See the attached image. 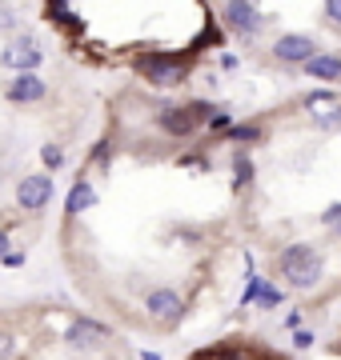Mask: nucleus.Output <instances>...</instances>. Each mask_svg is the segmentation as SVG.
<instances>
[{
    "label": "nucleus",
    "instance_id": "21",
    "mask_svg": "<svg viewBox=\"0 0 341 360\" xmlns=\"http://www.w3.org/2000/svg\"><path fill=\"white\" fill-rule=\"evenodd\" d=\"M321 220L329 224V232H333V236H341V205H329L326 212H321Z\"/></svg>",
    "mask_w": 341,
    "mask_h": 360
},
{
    "label": "nucleus",
    "instance_id": "29",
    "mask_svg": "<svg viewBox=\"0 0 341 360\" xmlns=\"http://www.w3.org/2000/svg\"><path fill=\"white\" fill-rule=\"evenodd\" d=\"M221 68H225V72H233V68H237V56H233V52H225V56H221Z\"/></svg>",
    "mask_w": 341,
    "mask_h": 360
},
{
    "label": "nucleus",
    "instance_id": "20",
    "mask_svg": "<svg viewBox=\"0 0 341 360\" xmlns=\"http://www.w3.org/2000/svg\"><path fill=\"white\" fill-rule=\"evenodd\" d=\"M209 132H217V136H229V129H233V116L229 112H213V120L205 124Z\"/></svg>",
    "mask_w": 341,
    "mask_h": 360
},
{
    "label": "nucleus",
    "instance_id": "18",
    "mask_svg": "<svg viewBox=\"0 0 341 360\" xmlns=\"http://www.w3.org/2000/svg\"><path fill=\"white\" fill-rule=\"evenodd\" d=\"M40 160H44V168H61L65 165V153H61V144H44V148H40Z\"/></svg>",
    "mask_w": 341,
    "mask_h": 360
},
{
    "label": "nucleus",
    "instance_id": "2",
    "mask_svg": "<svg viewBox=\"0 0 341 360\" xmlns=\"http://www.w3.org/2000/svg\"><path fill=\"white\" fill-rule=\"evenodd\" d=\"M277 269H281V276H285L293 288H314L317 281H321V252L309 245H289L285 252H281V260H277Z\"/></svg>",
    "mask_w": 341,
    "mask_h": 360
},
{
    "label": "nucleus",
    "instance_id": "5",
    "mask_svg": "<svg viewBox=\"0 0 341 360\" xmlns=\"http://www.w3.org/2000/svg\"><path fill=\"white\" fill-rule=\"evenodd\" d=\"M49 200H53V176L49 172L20 176V184H16V205L25 208V212H40Z\"/></svg>",
    "mask_w": 341,
    "mask_h": 360
},
{
    "label": "nucleus",
    "instance_id": "10",
    "mask_svg": "<svg viewBox=\"0 0 341 360\" xmlns=\"http://www.w3.org/2000/svg\"><path fill=\"white\" fill-rule=\"evenodd\" d=\"M108 328L105 324H97V321H89V316H77V321L68 324V333H65V340L73 348H97V345H105L108 340Z\"/></svg>",
    "mask_w": 341,
    "mask_h": 360
},
{
    "label": "nucleus",
    "instance_id": "6",
    "mask_svg": "<svg viewBox=\"0 0 341 360\" xmlns=\"http://www.w3.org/2000/svg\"><path fill=\"white\" fill-rule=\"evenodd\" d=\"M221 16L237 37H257L265 28V13L257 4H241V0H237V4H221Z\"/></svg>",
    "mask_w": 341,
    "mask_h": 360
},
{
    "label": "nucleus",
    "instance_id": "16",
    "mask_svg": "<svg viewBox=\"0 0 341 360\" xmlns=\"http://www.w3.org/2000/svg\"><path fill=\"white\" fill-rule=\"evenodd\" d=\"M253 180V160L245 153L233 156V188H241V184H249Z\"/></svg>",
    "mask_w": 341,
    "mask_h": 360
},
{
    "label": "nucleus",
    "instance_id": "7",
    "mask_svg": "<svg viewBox=\"0 0 341 360\" xmlns=\"http://www.w3.org/2000/svg\"><path fill=\"white\" fill-rule=\"evenodd\" d=\"M144 309L153 312V316H161L165 324H173V321H181V316H185V300H181L177 288L161 284V288H153V292L144 296Z\"/></svg>",
    "mask_w": 341,
    "mask_h": 360
},
{
    "label": "nucleus",
    "instance_id": "31",
    "mask_svg": "<svg viewBox=\"0 0 341 360\" xmlns=\"http://www.w3.org/2000/svg\"><path fill=\"white\" fill-rule=\"evenodd\" d=\"M141 360H161L157 352H141Z\"/></svg>",
    "mask_w": 341,
    "mask_h": 360
},
{
    "label": "nucleus",
    "instance_id": "25",
    "mask_svg": "<svg viewBox=\"0 0 341 360\" xmlns=\"http://www.w3.org/2000/svg\"><path fill=\"white\" fill-rule=\"evenodd\" d=\"M8 356H13V333L0 328V360H8Z\"/></svg>",
    "mask_w": 341,
    "mask_h": 360
},
{
    "label": "nucleus",
    "instance_id": "28",
    "mask_svg": "<svg viewBox=\"0 0 341 360\" xmlns=\"http://www.w3.org/2000/svg\"><path fill=\"white\" fill-rule=\"evenodd\" d=\"M302 316H305V312H289V316H285V324H289V328H293V333L302 328Z\"/></svg>",
    "mask_w": 341,
    "mask_h": 360
},
{
    "label": "nucleus",
    "instance_id": "30",
    "mask_svg": "<svg viewBox=\"0 0 341 360\" xmlns=\"http://www.w3.org/2000/svg\"><path fill=\"white\" fill-rule=\"evenodd\" d=\"M8 252H13V248H8V232H4V229H0V260H4V257H8Z\"/></svg>",
    "mask_w": 341,
    "mask_h": 360
},
{
    "label": "nucleus",
    "instance_id": "3",
    "mask_svg": "<svg viewBox=\"0 0 341 360\" xmlns=\"http://www.w3.org/2000/svg\"><path fill=\"white\" fill-rule=\"evenodd\" d=\"M137 72L157 89H173L189 77V60H181V56H144V60H137Z\"/></svg>",
    "mask_w": 341,
    "mask_h": 360
},
{
    "label": "nucleus",
    "instance_id": "17",
    "mask_svg": "<svg viewBox=\"0 0 341 360\" xmlns=\"http://www.w3.org/2000/svg\"><path fill=\"white\" fill-rule=\"evenodd\" d=\"M229 141L253 144V141H261V129H257V124H233V129H229Z\"/></svg>",
    "mask_w": 341,
    "mask_h": 360
},
{
    "label": "nucleus",
    "instance_id": "8",
    "mask_svg": "<svg viewBox=\"0 0 341 360\" xmlns=\"http://www.w3.org/2000/svg\"><path fill=\"white\" fill-rule=\"evenodd\" d=\"M273 56L277 60H285V65H309L317 56V44H314V37H302V32H289V37H281L273 44Z\"/></svg>",
    "mask_w": 341,
    "mask_h": 360
},
{
    "label": "nucleus",
    "instance_id": "11",
    "mask_svg": "<svg viewBox=\"0 0 341 360\" xmlns=\"http://www.w3.org/2000/svg\"><path fill=\"white\" fill-rule=\"evenodd\" d=\"M44 92H49V84H44L37 72H25V77H16L13 84H8V101H16V104H37V101H44Z\"/></svg>",
    "mask_w": 341,
    "mask_h": 360
},
{
    "label": "nucleus",
    "instance_id": "19",
    "mask_svg": "<svg viewBox=\"0 0 341 360\" xmlns=\"http://www.w3.org/2000/svg\"><path fill=\"white\" fill-rule=\"evenodd\" d=\"M108 153H113V141L105 136V141H97V144H92V156H89V160H92L97 168H108Z\"/></svg>",
    "mask_w": 341,
    "mask_h": 360
},
{
    "label": "nucleus",
    "instance_id": "26",
    "mask_svg": "<svg viewBox=\"0 0 341 360\" xmlns=\"http://www.w3.org/2000/svg\"><path fill=\"white\" fill-rule=\"evenodd\" d=\"M326 16L333 20V25H341V0H329V4H326Z\"/></svg>",
    "mask_w": 341,
    "mask_h": 360
},
{
    "label": "nucleus",
    "instance_id": "13",
    "mask_svg": "<svg viewBox=\"0 0 341 360\" xmlns=\"http://www.w3.org/2000/svg\"><path fill=\"white\" fill-rule=\"evenodd\" d=\"M305 72H309V77L314 80H341V56H333V52H317L314 60H309V65H305Z\"/></svg>",
    "mask_w": 341,
    "mask_h": 360
},
{
    "label": "nucleus",
    "instance_id": "12",
    "mask_svg": "<svg viewBox=\"0 0 341 360\" xmlns=\"http://www.w3.org/2000/svg\"><path fill=\"white\" fill-rule=\"evenodd\" d=\"M97 205V188H92L89 180L80 176L73 188H68V200H65V212L68 217H80V212H89V208Z\"/></svg>",
    "mask_w": 341,
    "mask_h": 360
},
{
    "label": "nucleus",
    "instance_id": "9",
    "mask_svg": "<svg viewBox=\"0 0 341 360\" xmlns=\"http://www.w3.org/2000/svg\"><path fill=\"white\" fill-rule=\"evenodd\" d=\"M4 65L16 68V72L25 77V72H37V68L44 65V52L32 44V37H20L16 44H8V49H4Z\"/></svg>",
    "mask_w": 341,
    "mask_h": 360
},
{
    "label": "nucleus",
    "instance_id": "14",
    "mask_svg": "<svg viewBox=\"0 0 341 360\" xmlns=\"http://www.w3.org/2000/svg\"><path fill=\"white\" fill-rule=\"evenodd\" d=\"M44 16L49 20H56V25H65V32H80V16L68 8V4H49L44 8Z\"/></svg>",
    "mask_w": 341,
    "mask_h": 360
},
{
    "label": "nucleus",
    "instance_id": "32",
    "mask_svg": "<svg viewBox=\"0 0 341 360\" xmlns=\"http://www.w3.org/2000/svg\"><path fill=\"white\" fill-rule=\"evenodd\" d=\"M261 360H273V356H261Z\"/></svg>",
    "mask_w": 341,
    "mask_h": 360
},
{
    "label": "nucleus",
    "instance_id": "1",
    "mask_svg": "<svg viewBox=\"0 0 341 360\" xmlns=\"http://www.w3.org/2000/svg\"><path fill=\"white\" fill-rule=\"evenodd\" d=\"M213 120V104L209 101H185V104H165L157 116V124L165 136H193L201 124H209Z\"/></svg>",
    "mask_w": 341,
    "mask_h": 360
},
{
    "label": "nucleus",
    "instance_id": "4",
    "mask_svg": "<svg viewBox=\"0 0 341 360\" xmlns=\"http://www.w3.org/2000/svg\"><path fill=\"white\" fill-rule=\"evenodd\" d=\"M305 104V112L314 116V124L317 129H337L341 124V101H337V92H329V89H314V92H305L302 96Z\"/></svg>",
    "mask_w": 341,
    "mask_h": 360
},
{
    "label": "nucleus",
    "instance_id": "27",
    "mask_svg": "<svg viewBox=\"0 0 341 360\" xmlns=\"http://www.w3.org/2000/svg\"><path fill=\"white\" fill-rule=\"evenodd\" d=\"M0 264H4V269H20V264H25V252H8Z\"/></svg>",
    "mask_w": 341,
    "mask_h": 360
},
{
    "label": "nucleus",
    "instance_id": "15",
    "mask_svg": "<svg viewBox=\"0 0 341 360\" xmlns=\"http://www.w3.org/2000/svg\"><path fill=\"white\" fill-rule=\"evenodd\" d=\"M257 304H261V309H281V304H285V292H281L273 281H265L261 284V296H257Z\"/></svg>",
    "mask_w": 341,
    "mask_h": 360
},
{
    "label": "nucleus",
    "instance_id": "24",
    "mask_svg": "<svg viewBox=\"0 0 341 360\" xmlns=\"http://www.w3.org/2000/svg\"><path fill=\"white\" fill-rule=\"evenodd\" d=\"M293 345L297 348H314V333H309V328H297V333H293Z\"/></svg>",
    "mask_w": 341,
    "mask_h": 360
},
{
    "label": "nucleus",
    "instance_id": "23",
    "mask_svg": "<svg viewBox=\"0 0 341 360\" xmlns=\"http://www.w3.org/2000/svg\"><path fill=\"white\" fill-rule=\"evenodd\" d=\"M209 44H221V32L217 28H205L197 40H193V52H201V49H209Z\"/></svg>",
    "mask_w": 341,
    "mask_h": 360
},
{
    "label": "nucleus",
    "instance_id": "22",
    "mask_svg": "<svg viewBox=\"0 0 341 360\" xmlns=\"http://www.w3.org/2000/svg\"><path fill=\"white\" fill-rule=\"evenodd\" d=\"M261 276H249V284H245V292H241V304H257V296H261Z\"/></svg>",
    "mask_w": 341,
    "mask_h": 360
}]
</instances>
